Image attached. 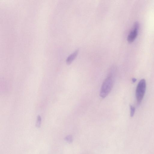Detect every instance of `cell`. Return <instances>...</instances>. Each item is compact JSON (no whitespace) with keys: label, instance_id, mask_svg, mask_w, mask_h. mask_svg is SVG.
Listing matches in <instances>:
<instances>
[{"label":"cell","instance_id":"cell-1","mask_svg":"<svg viewBox=\"0 0 154 154\" xmlns=\"http://www.w3.org/2000/svg\"><path fill=\"white\" fill-rule=\"evenodd\" d=\"M113 77L109 75L104 81L100 90V95L102 98L106 97L109 94L112 87Z\"/></svg>","mask_w":154,"mask_h":154},{"label":"cell","instance_id":"cell-2","mask_svg":"<svg viewBox=\"0 0 154 154\" xmlns=\"http://www.w3.org/2000/svg\"><path fill=\"white\" fill-rule=\"evenodd\" d=\"M146 87L145 79H142L139 82L136 89V96L138 104H140L145 94Z\"/></svg>","mask_w":154,"mask_h":154},{"label":"cell","instance_id":"cell-3","mask_svg":"<svg viewBox=\"0 0 154 154\" xmlns=\"http://www.w3.org/2000/svg\"><path fill=\"white\" fill-rule=\"evenodd\" d=\"M139 28V23L137 22H135L133 29L128 36L127 40L128 42L132 43L135 40L137 35Z\"/></svg>","mask_w":154,"mask_h":154},{"label":"cell","instance_id":"cell-4","mask_svg":"<svg viewBox=\"0 0 154 154\" xmlns=\"http://www.w3.org/2000/svg\"><path fill=\"white\" fill-rule=\"evenodd\" d=\"M79 50H76L74 52L70 54L67 58L66 62L67 64H70L77 56Z\"/></svg>","mask_w":154,"mask_h":154},{"label":"cell","instance_id":"cell-5","mask_svg":"<svg viewBox=\"0 0 154 154\" xmlns=\"http://www.w3.org/2000/svg\"><path fill=\"white\" fill-rule=\"evenodd\" d=\"M42 122V118L39 115L37 116V120L36 123V127L37 128L40 127Z\"/></svg>","mask_w":154,"mask_h":154},{"label":"cell","instance_id":"cell-6","mask_svg":"<svg viewBox=\"0 0 154 154\" xmlns=\"http://www.w3.org/2000/svg\"><path fill=\"white\" fill-rule=\"evenodd\" d=\"M130 116L131 117H133L135 111V108L132 105H130Z\"/></svg>","mask_w":154,"mask_h":154},{"label":"cell","instance_id":"cell-7","mask_svg":"<svg viewBox=\"0 0 154 154\" xmlns=\"http://www.w3.org/2000/svg\"><path fill=\"white\" fill-rule=\"evenodd\" d=\"M65 140L68 143H71L73 141L72 137L71 135H68L66 137Z\"/></svg>","mask_w":154,"mask_h":154},{"label":"cell","instance_id":"cell-8","mask_svg":"<svg viewBox=\"0 0 154 154\" xmlns=\"http://www.w3.org/2000/svg\"><path fill=\"white\" fill-rule=\"evenodd\" d=\"M132 81L133 82H135L136 81V79L135 78H133L132 79Z\"/></svg>","mask_w":154,"mask_h":154}]
</instances>
